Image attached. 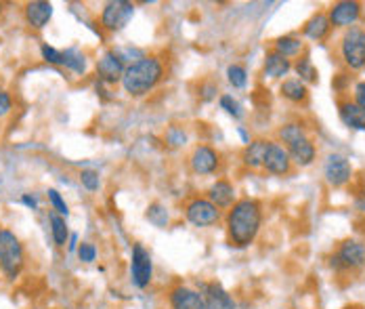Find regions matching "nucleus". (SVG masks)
Wrapping results in <instances>:
<instances>
[{
	"instance_id": "obj_7",
	"label": "nucleus",
	"mask_w": 365,
	"mask_h": 309,
	"mask_svg": "<svg viewBox=\"0 0 365 309\" xmlns=\"http://www.w3.org/2000/svg\"><path fill=\"white\" fill-rule=\"evenodd\" d=\"M187 166L195 177H212L222 168V154L215 146L197 143L187 156Z\"/></svg>"
},
{
	"instance_id": "obj_20",
	"label": "nucleus",
	"mask_w": 365,
	"mask_h": 309,
	"mask_svg": "<svg viewBox=\"0 0 365 309\" xmlns=\"http://www.w3.org/2000/svg\"><path fill=\"white\" fill-rule=\"evenodd\" d=\"M292 70V59L279 55L277 51L269 49L262 61V76L271 78V80H282L284 76H288V72Z\"/></svg>"
},
{
	"instance_id": "obj_10",
	"label": "nucleus",
	"mask_w": 365,
	"mask_h": 309,
	"mask_svg": "<svg viewBox=\"0 0 365 309\" xmlns=\"http://www.w3.org/2000/svg\"><path fill=\"white\" fill-rule=\"evenodd\" d=\"M361 2H355V0H340V2H334L329 4L328 13L329 24H331V30H349L353 26H357L359 17H361Z\"/></svg>"
},
{
	"instance_id": "obj_33",
	"label": "nucleus",
	"mask_w": 365,
	"mask_h": 309,
	"mask_svg": "<svg viewBox=\"0 0 365 309\" xmlns=\"http://www.w3.org/2000/svg\"><path fill=\"white\" fill-rule=\"evenodd\" d=\"M46 196H48V202H51V206H53V211L57 215H61V217H68L70 215V208H68L66 200L61 198V193L57 192V190H48Z\"/></svg>"
},
{
	"instance_id": "obj_32",
	"label": "nucleus",
	"mask_w": 365,
	"mask_h": 309,
	"mask_svg": "<svg viewBox=\"0 0 365 309\" xmlns=\"http://www.w3.org/2000/svg\"><path fill=\"white\" fill-rule=\"evenodd\" d=\"M40 55H42V59H44L46 64H51V66H63V51H57V49L48 46L46 42L40 44Z\"/></svg>"
},
{
	"instance_id": "obj_23",
	"label": "nucleus",
	"mask_w": 365,
	"mask_h": 309,
	"mask_svg": "<svg viewBox=\"0 0 365 309\" xmlns=\"http://www.w3.org/2000/svg\"><path fill=\"white\" fill-rule=\"evenodd\" d=\"M279 95L294 106H307L311 97L309 86L298 78H284L279 84Z\"/></svg>"
},
{
	"instance_id": "obj_3",
	"label": "nucleus",
	"mask_w": 365,
	"mask_h": 309,
	"mask_svg": "<svg viewBox=\"0 0 365 309\" xmlns=\"http://www.w3.org/2000/svg\"><path fill=\"white\" fill-rule=\"evenodd\" d=\"M26 268V248L19 235L6 228L0 232V273L6 282H15Z\"/></svg>"
},
{
	"instance_id": "obj_13",
	"label": "nucleus",
	"mask_w": 365,
	"mask_h": 309,
	"mask_svg": "<svg viewBox=\"0 0 365 309\" xmlns=\"http://www.w3.org/2000/svg\"><path fill=\"white\" fill-rule=\"evenodd\" d=\"M168 309H206L202 290L187 286V284H175L166 293Z\"/></svg>"
},
{
	"instance_id": "obj_28",
	"label": "nucleus",
	"mask_w": 365,
	"mask_h": 309,
	"mask_svg": "<svg viewBox=\"0 0 365 309\" xmlns=\"http://www.w3.org/2000/svg\"><path fill=\"white\" fill-rule=\"evenodd\" d=\"M145 217L149 219V223H153L155 228H166L170 223V215H168V208L162 204V202H151L147 206Z\"/></svg>"
},
{
	"instance_id": "obj_34",
	"label": "nucleus",
	"mask_w": 365,
	"mask_h": 309,
	"mask_svg": "<svg viewBox=\"0 0 365 309\" xmlns=\"http://www.w3.org/2000/svg\"><path fill=\"white\" fill-rule=\"evenodd\" d=\"M80 183L88 190V192H97L99 190V173L97 171H93V168H86V171H82L80 173Z\"/></svg>"
},
{
	"instance_id": "obj_16",
	"label": "nucleus",
	"mask_w": 365,
	"mask_h": 309,
	"mask_svg": "<svg viewBox=\"0 0 365 309\" xmlns=\"http://www.w3.org/2000/svg\"><path fill=\"white\" fill-rule=\"evenodd\" d=\"M202 295H204V305L206 309H240L233 295L217 280L204 282L202 284Z\"/></svg>"
},
{
	"instance_id": "obj_22",
	"label": "nucleus",
	"mask_w": 365,
	"mask_h": 309,
	"mask_svg": "<svg viewBox=\"0 0 365 309\" xmlns=\"http://www.w3.org/2000/svg\"><path fill=\"white\" fill-rule=\"evenodd\" d=\"M338 116L344 126L353 131H365V112L357 108V103L351 97L338 99Z\"/></svg>"
},
{
	"instance_id": "obj_4",
	"label": "nucleus",
	"mask_w": 365,
	"mask_h": 309,
	"mask_svg": "<svg viewBox=\"0 0 365 309\" xmlns=\"http://www.w3.org/2000/svg\"><path fill=\"white\" fill-rule=\"evenodd\" d=\"M328 265L338 275L361 271L365 268V244L355 238L342 240L338 248L329 255Z\"/></svg>"
},
{
	"instance_id": "obj_39",
	"label": "nucleus",
	"mask_w": 365,
	"mask_h": 309,
	"mask_svg": "<svg viewBox=\"0 0 365 309\" xmlns=\"http://www.w3.org/2000/svg\"><path fill=\"white\" fill-rule=\"evenodd\" d=\"M217 93H219V86H217L215 82H208L206 86H202L200 97H202L204 101H210V99H215V97H217Z\"/></svg>"
},
{
	"instance_id": "obj_2",
	"label": "nucleus",
	"mask_w": 365,
	"mask_h": 309,
	"mask_svg": "<svg viewBox=\"0 0 365 309\" xmlns=\"http://www.w3.org/2000/svg\"><path fill=\"white\" fill-rule=\"evenodd\" d=\"M166 78V66L158 55H143L130 61L122 76V88L128 97H145L153 93Z\"/></svg>"
},
{
	"instance_id": "obj_1",
	"label": "nucleus",
	"mask_w": 365,
	"mask_h": 309,
	"mask_svg": "<svg viewBox=\"0 0 365 309\" xmlns=\"http://www.w3.org/2000/svg\"><path fill=\"white\" fill-rule=\"evenodd\" d=\"M225 223V233H227V242L231 248L244 250L248 246H252L262 228V204L244 196L240 198L222 217Z\"/></svg>"
},
{
	"instance_id": "obj_30",
	"label": "nucleus",
	"mask_w": 365,
	"mask_h": 309,
	"mask_svg": "<svg viewBox=\"0 0 365 309\" xmlns=\"http://www.w3.org/2000/svg\"><path fill=\"white\" fill-rule=\"evenodd\" d=\"M227 80L233 88H246L248 84V70L242 64H231L227 68Z\"/></svg>"
},
{
	"instance_id": "obj_12",
	"label": "nucleus",
	"mask_w": 365,
	"mask_h": 309,
	"mask_svg": "<svg viewBox=\"0 0 365 309\" xmlns=\"http://www.w3.org/2000/svg\"><path fill=\"white\" fill-rule=\"evenodd\" d=\"M262 171L267 175H273V177H288V175H292V158H290L288 150L282 143H277V141L269 143V150H267L264 162H262Z\"/></svg>"
},
{
	"instance_id": "obj_41",
	"label": "nucleus",
	"mask_w": 365,
	"mask_h": 309,
	"mask_svg": "<svg viewBox=\"0 0 365 309\" xmlns=\"http://www.w3.org/2000/svg\"><path fill=\"white\" fill-rule=\"evenodd\" d=\"M355 206H357V211H359V213H365V190L361 193H357V202H355Z\"/></svg>"
},
{
	"instance_id": "obj_14",
	"label": "nucleus",
	"mask_w": 365,
	"mask_h": 309,
	"mask_svg": "<svg viewBox=\"0 0 365 309\" xmlns=\"http://www.w3.org/2000/svg\"><path fill=\"white\" fill-rule=\"evenodd\" d=\"M324 177L329 188H344L353 179V166L342 154H329L324 164Z\"/></svg>"
},
{
	"instance_id": "obj_18",
	"label": "nucleus",
	"mask_w": 365,
	"mask_h": 309,
	"mask_svg": "<svg viewBox=\"0 0 365 309\" xmlns=\"http://www.w3.org/2000/svg\"><path fill=\"white\" fill-rule=\"evenodd\" d=\"M286 150H288V154L292 158V164L296 168H307V166H311L317 160V146H315L311 135L304 137V139L294 141L292 146H288Z\"/></svg>"
},
{
	"instance_id": "obj_25",
	"label": "nucleus",
	"mask_w": 365,
	"mask_h": 309,
	"mask_svg": "<svg viewBox=\"0 0 365 309\" xmlns=\"http://www.w3.org/2000/svg\"><path fill=\"white\" fill-rule=\"evenodd\" d=\"M273 51H277L279 55L292 59V57H300V53L304 51V42L302 36H296V34H286V36H279V39L273 40Z\"/></svg>"
},
{
	"instance_id": "obj_35",
	"label": "nucleus",
	"mask_w": 365,
	"mask_h": 309,
	"mask_svg": "<svg viewBox=\"0 0 365 309\" xmlns=\"http://www.w3.org/2000/svg\"><path fill=\"white\" fill-rule=\"evenodd\" d=\"M78 257L82 263H93L97 259V248L93 242H80L78 244Z\"/></svg>"
},
{
	"instance_id": "obj_29",
	"label": "nucleus",
	"mask_w": 365,
	"mask_h": 309,
	"mask_svg": "<svg viewBox=\"0 0 365 309\" xmlns=\"http://www.w3.org/2000/svg\"><path fill=\"white\" fill-rule=\"evenodd\" d=\"M63 66H66V68H70V70L76 72V74H86V68H88L86 57H84L80 51H76V49H68V51H63Z\"/></svg>"
},
{
	"instance_id": "obj_17",
	"label": "nucleus",
	"mask_w": 365,
	"mask_h": 309,
	"mask_svg": "<svg viewBox=\"0 0 365 309\" xmlns=\"http://www.w3.org/2000/svg\"><path fill=\"white\" fill-rule=\"evenodd\" d=\"M53 17V4L44 0H32L24 4V19L32 30H44Z\"/></svg>"
},
{
	"instance_id": "obj_36",
	"label": "nucleus",
	"mask_w": 365,
	"mask_h": 309,
	"mask_svg": "<svg viewBox=\"0 0 365 309\" xmlns=\"http://www.w3.org/2000/svg\"><path fill=\"white\" fill-rule=\"evenodd\" d=\"M11 112H13V97L9 91L0 88V120H4Z\"/></svg>"
},
{
	"instance_id": "obj_42",
	"label": "nucleus",
	"mask_w": 365,
	"mask_h": 309,
	"mask_svg": "<svg viewBox=\"0 0 365 309\" xmlns=\"http://www.w3.org/2000/svg\"><path fill=\"white\" fill-rule=\"evenodd\" d=\"M68 244H70V250H78V238L76 235H70V242Z\"/></svg>"
},
{
	"instance_id": "obj_24",
	"label": "nucleus",
	"mask_w": 365,
	"mask_h": 309,
	"mask_svg": "<svg viewBox=\"0 0 365 309\" xmlns=\"http://www.w3.org/2000/svg\"><path fill=\"white\" fill-rule=\"evenodd\" d=\"M275 137H277V143H282L284 148H288V146H292L294 141L309 137V128L300 120H290V122H284L275 131Z\"/></svg>"
},
{
	"instance_id": "obj_45",
	"label": "nucleus",
	"mask_w": 365,
	"mask_h": 309,
	"mask_svg": "<svg viewBox=\"0 0 365 309\" xmlns=\"http://www.w3.org/2000/svg\"><path fill=\"white\" fill-rule=\"evenodd\" d=\"M0 232H2V226H0Z\"/></svg>"
},
{
	"instance_id": "obj_6",
	"label": "nucleus",
	"mask_w": 365,
	"mask_h": 309,
	"mask_svg": "<svg viewBox=\"0 0 365 309\" xmlns=\"http://www.w3.org/2000/svg\"><path fill=\"white\" fill-rule=\"evenodd\" d=\"M182 217L187 219V223H191L193 228H215L219 226L225 217V213L217 208L204 193H193L182 202Z\"/></svg>"
},
{
	"instance_id": "obj_38",
	"label": "nucleus",
	"mask_w": 365,
	"mask_h": 309,
	"mask_svg": "<svg viewBox=\"0 0 365 309\" xmlns=\"http://www.w3.org/2000/svg\"><path fill=\"white\" fill-rule=\"evenodd\" d=\"M353 101L357 103V108L361 112H365V80L355 84V88H353Z\"/></svg>"
},
{
	"instance_id": "obj_37",
	"label": "nucleus",
	"mask_w": 365,
	"mask_h": 309,
	"mask_svg": "<svg viewBox=\"0 0 365 309\" xmlns=\"http://www.w3.org/2000/svg\"><path fill=\"white\" fill-rule=\"evenodd\" d=\"M166 141H168L170 146H175V148L185 146V133H182L179 126H173V128L166 133Z\"/></svg>"
},
{
	"instance_id": "obj_31",
	"label": "nucleus",
	"mask_w": 365,
	"mask_h": 309,
	"mask_svg": "<svg viewBox=\"0 0 365 309\" xmlns=\"http://www.w3.org/2000/svg\"><path fill=\"white\" fill-rule=\"evenodd\" d=\"M219 106H220V110H225L229 116L235 118V120H240V118L244 116V110H242L240 101H237L233 95H220Z\"/></svg>"
},
{
	"instance_id": "obj_15",
	"label": "nucleus",
	"mask_w": 365,
	"mask_h": 309,
	"mask_svg": "<svg viewBox=\"0 0 365 309\" xmlns=\"http://www.w3.org/2000/svg\"><path fill=\"white\" fill-rule=\"evenodd\" d=\"M204 196H206L217 208H220L222 213H227V211L240 200V198H237V188H235L233 181L227 179V177H220L217 181H212L210 188L204 192Z\"/></svg>"
},
{
	"instance_id": "obj_26",
	"label": "nucleus",
	"mask_w": 365,
	"mask_h": 309,
	"mask_svg": "<svg viewBox=\"0 0 365 309\" xmlns=\"http://www.w3.org/2000/svg\"><path fill=\"white\" fill-rule=\"evenodd\" d=\"M48 223H51V235H53V242L57 248H63L68 242H70V230H68V223H66V217L57 215L55 211L48 215Z\"/></svg>"
},
{
	"instance_id": "obj_11",
	"label": "nucleus",
	"mask_w": 365,
	"mask_h": 309,
	"mask_svg": "<svg viewBox=\"0 0 365 309\" xmlns=\"http://www.w3.org/2000/svg\"><path fill=\"white\" fill-rule=\"evenodd\" d=\"M126 66H128V64L124 61V57H122L115 49L106 51V53L97 59V66H95L99 82H103V84H118V82H122V76H124Z\"/></svg>"
},
{
	"instance_id": "obj_44",
	"label": "nucleus",
	"mask_w": 365,
	"mask_h": 309,
	"mask_svg": "<svg viewBox=\"0 0 365 309\" xmlns=\"http://www.w3.org/2000/svg\"><path fill=\"white\" fill-rule=\"evenodd\" d=\"M2 11H4V2H0V15H2Z\"/></svg>"
},
{
	"instance_id": "obj_19",
	"label": "nucleus",
	"mask_w": 365,
	"mask_h": 309,
	"mask_svg": "<svg viewBox=\"0 0 365 309\" xmlns=\"http://www.w3.org/2000/svg\"><path fill=\"white\" fill-rule=\"evenodd\" d=\"M269 143H271V139H264V137L248 141L244 146L242 154H240L242 164L246 168H250V171H262V162H264V156H267V150H269Z\"/></svg>"
},
{
	"instance_id": "obj_21",
	"label": "nucleus",
	"mask_w": 365,
	"mask_h": 309,
	"mask_svg": "<svg viewBox=\"0 0 365 309\" xmlns=\"http://www.w3.org/2000/svg\"><path fill=\"white\" fill-rule=\"evenodd\" d=\"M329 32H331V24H329L328 13H326V11L313 13V15L304 21V26H302V36L309 40H315V42H322V40L328 39Z\"/></svg>"
},
{
	"instance_id": "obj_43",
	"label": "nucleus",
	"mask_w": 365,
	"mask_h": 309,
	"mask_svg": "<svg viewBox=\"0 0 365 309\" xmlns=\"http://www.w3.org/2000/svg\"><path fill=\"white\" fill-rule=\"evenodd\" d=\"M346 309H365L364 305H351V308H346Z\"/></svg>"
},
{
	"instance_id": "obj_5",
	"label": "nucleus",
	"mask_w": 365,
	"mask_h": 309,
	"mask_svg": "<svg viewBox=\"0 0 365 309\" xmlns=\"http://www.w3.org/2000/svg\"><path fill=\"white\" fill-rule=\"evenodd\" d=\"M338 57L349 72L365 70V28L353 26L344 30L338 42Z\"/></svg>"
},
{
	"instance_id": "obj_40",
	"label": "nucleus",
	"mask_w": 365,
	"mask_h": 309,
	"mask_svg": "<svg viewBox=\"0 0 365 309\" xmlns=\"http://www.w3.org/2000/svg\"><path fill=\"white\" fill-rule=\"evenodd\" d=\"M21 202H24V204H26L28 208L36 211L38 202H36V198H34V196H30V193H24V196H21Z\"/></svg>"
},
{
	"instance_id": "obj_8",
	"label": "nucleus",
	"mask_w": 365,
	"mask_h": 309,
	"mask_svg": "<svg viewBox=\"0 0 365 309\" xmlns=\"http://www.w3.org/2000/svg\"><path fill=\"white\" fill-rule=\"evenodd\" d=\"M133 17H135V4L133 2L111 0L103 6V11L99 15V24L106 32L115 34V32H122L130 24Z\"/></svg>"
},
{
	"instance_id": "obj_9",
	"label": "nucleus",
	"mask_w": 365,
	"mask_h": 309,
	"mask_svg": "<svg viewBox=\"0 0 365 309\" xmlns=\"http://www.w3.org/2000/svg\"><path fill=\"white\" fill-rule=\"evenodd\" d=\"M130 280L139 290L149 288L151 280H153V259L151 253L147 250L143 244H133L130 250Z\"/></svg>"
},
{
	"instance_id": "obj_27",
	"label": "nucleus",
	"mask_w": 365,
	"mask_h": 309,
	"mask_svg": "<svg viewBox=\"0 0 365 309\" xmlns=\"http://www.w3.org/2000/svg\"><path fill=\"white\" fill-rule=\"evenodd\" d=\"M292 70L296 72L298 80H302L307 86L319 80V72H317V68L313 66V61H311V57L307 53L296 59V64H292Z\"/></svg>"
}]
</instances>
